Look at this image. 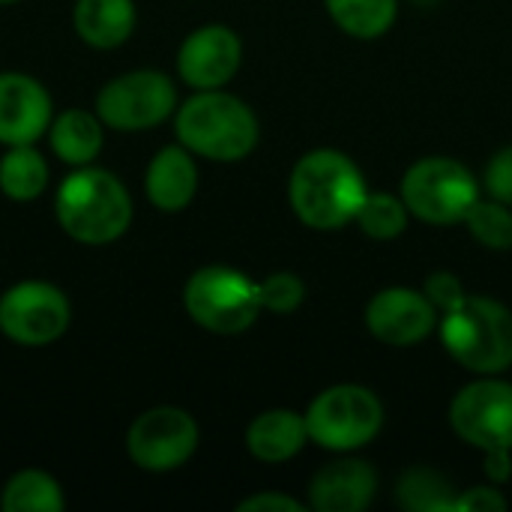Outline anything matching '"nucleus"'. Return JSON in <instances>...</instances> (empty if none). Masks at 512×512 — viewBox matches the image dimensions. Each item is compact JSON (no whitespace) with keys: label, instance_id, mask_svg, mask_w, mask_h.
<instances>
[{"label":"nucleus","instance_id":"nucleus-1","mask_svg":"<svg viewBox=\"0 0 512 512\" xmlns=\"http://www.w3.org/2000/svg\"><path fill=\"white\" fill-rule=\"evenodd\" d=\"M369 189L351 156L333 147L309 150L291 171L288 201L312 231H339L357 219Z\"/></svg>","mask_w":512,"mask_h":512},{"label":"nucleus","instance_id":"nucleus-2","mask_svg":"<svg viewBox=\"0 0 512 512\" xmlns=\"http://www.w3.org/2000/svg\"><path fill=\"white\" fill-rule=\"evenodd\" d=\"M135 207L126 183L96 165L75 168L54 195V219L66 237L84 246H108L132 225Z\"/></svg>","mask_w":512,"mask_h":512},{"label":"nucleus","instance_id":"nucleus-3","mask_svg":"<svg viewBox=\"0 0 512 512\" xmlns=\"http://www.w3.org/2000/svg\"><path fill=\"white\" fill-rule=\"evenodd\" d=\"M177 141L210 162H240L258 144V117L255 111L234 93L219 90H195L174 111Z\"/></svg>","mask_w":512,"mask_h":512},{"label":"nucleus","instance_id":"nucleus-4","mask_svg":"<svg viewBox=\"0 0 512 512\" xmlns=\"http://www.w3.org/2000/svg\"><path fill=\"white\" fill-rule=\"evenodd\" d=\"M441 342L474 375H501L512 366V312L480 294H465L441 315Z\"/></svg>","mask_w":512,"mask_h":512},{"label":"nucleus","instance_id":"nucleus-5","mask_svg":"<svg viewBox=\"0 0 512 512\" xmlns=\"http://www.w3.org/2000/svg\"><path fill=\"white\" fill-rule=\"evenodd\" d=\"M453 432L486 456V477L507 483L512 477V384L486 375L462 387L450 405Z\"/></svg>","mask_w":512,"mask_h":512},{"label":"nucleus","instance_id":"nucleus-6","mask_svg":"<svg viewBox=\"0 0 512 512\" xmlns=\"http://www.w3.org/2000/svg\"><path fill=\"white\" fill-rule=\"evenodd\" d=\"M183 309L201 330L216 336H237L258 321L264 306L255 279L237 267L210 264L186 279Z\"/></svg>","mask_w":512,"mask_h":512},{"label":"nucleus","instance_id":"nucleus-7","mask_svg":"<svg viewBox=\"0 0 512 512\" xmlns=\"http://www.w3.org/2000/svg\"><path fill=\"white\" fill-rule=\"evenodd\" d=\"M306 426L312 444L333 453H351L378 438L384 426V405L369 387L336 384L312 399Z\"/></svg>","mask_w":512,"mask_h":512},{"label":"nucleus","instance_id":"nucleus-8","mask_svg":"<svg viewBox=\"0 0 512 512\" xmlns=\"http://www.w3.org/2000/svg\"><path fill=\"white\" fill-rule=\"evenodd\" d=\"M177 87L159 69H132L105 81L93 111L114 132H144L162 126L177 111Z\"/></svg>","mask_w":512,"mask_h":512},{"label":"nucleus","instance_id":"nucleus-9","mask_svg":"<svg viewBox=\"0 0 512 512\" xmlns=\"http://www.w3.org/2000/svg\"><path fill=\"white\" fill-rule=\"evenodd\" d=\"M480 198L474 174L447 156L414 162L402 177V201L426 225H459Z\"/></svg>","mask_w":512,"mask_h":512},{"label":"nucleus","instance_id":"nucleus-10","mask_svg":"<svg viewBox=\"0 0 512 512\" xmlns=\"http://www.w3.org/2000/svg\"><path fill=\"white\" fill-rule=\"evenodd\" d=\"M69 324L72 303L54 282L24 279L0 294V333L21 348L54 345Z\"/></svg>","mask_w":512,"mask_h":512},{"label":"nucleus","instance_id":"nucleus-11","mask_svg":"<svg viewBox=\"0 0 512 512\" xmlns=\"http://www.w3.org/2000/svg\"><path fill=\"white\" fill-rule=\"evenodd\" d=\"M198 441L201 432L189 411L159 405L132 420L126 432V453L132 465L147 474H171L195 456Z\"/></svg>","mask_w":512,"mask_h":512},{"label":"nucleus","instance_id":"nucleus-12","mask_svg":"<svg viewBox=\"0 0 512 512\" xmlns=\"http://www.w3.org/2000/svg\"><path fill=\"white\" fill-rule=\"evenodd\" d=\"M240 60V36L225 24H204L183 39L177 51V75L192 90H219L237 75Z\"/></svg>","mask_w":512,"mask_h":512},{"label":"nucleus","instance_id":"nucleus-13","mask_svg":"<svg viewBox=\"0 0 512 512\" xmlns=\"http://www.w3.org/2000/svg\"><path fill=\"white\" fill-rule=\"evenodd\" d=\"M435 303L414 288H384L366 306L369 333L393 348H411L429 339L438 327Z\"/></svg>","mask_w":512,"mask_h":512},{"label":"nucleus","instance_id":"nucleus-14","mask_svg":"<svg viewBox=\"0 0 512 512\" xmlns=\"http://www.w3.org/2000/svg\"><path fill=\"white\" fill-rule=\"evenodd\" d=\"M54 102L45 84L27 72H0V144H36L48 135Z\"/></svg>","mask_w":512,"mask_h":512},{"label":"nucleus","instance_id":"nucleus-15","mask_svg":"<svg viewBox=\"0 0 512 512\" xmlns=\"http://www.w3.org/2000/svg\"><path fill=\"white\" fill-rule=\"evenodd\" d=\"M378 492V474L369 462L339 459L324 465L309 483V507L315 512H360Z\"/></svg>","mask_w":512,"mask_h":512},{"label":"nucleus","instance_id":"nucleus-16","mask_svg":"<svg viewBox=\"0 0 512 512\" xmlns=\"http://www.w3.org/2000/svg\"><path fill=\"white\" fill-rule=\"evenodd\" d=\"M147 201L162 213H180L192 204L198 192V165L195 153H189L180 141L156 150L144 171Z\"/></svg>","mask_w":512,"mask_h":512},{"label":"nucleus","instance_id":"nucleus-17","mask_svg":"<svg viewBox=\"0 0 512 512\" xmlns=\"http://www.w3.org/2000/svg\"><path fill=\"white\" fill-rule=\"evenodd\" d=\"M309 444L306 414L273 408L258 414L246 429V450L264 465H282Z\"/></svg>","mask_w":512,"mask_h":512},{"label":"nucleus","instance_id":"nucleus-18","mask_svg":"<svg viewBox=\"0 0 512 512\" xmlns=\"http://www.w3.org/2000/svg\"><path fill=\"white\" fill-rule=\"evenodd\" d=\"M135 24V0H75L72 9V27L78 39L96 51H111L129 42Z\"/></svg>","mask_w":512,"mask_h":512},{"label":"nucleus","instance_id":"nucleus-19","mask_svg":"<svg viewBox=\"0 0 512 512\" xmlns=\"http://www.w3.org/2000/svg\"><path fill=\"white\" fill-rule=\"evenodd\" d=\"M102 144H105V123L99 120L96 111L66 108L54 114L48 126V147L69 168L93 165L96 156L102 153Z\"/></svg>","mask_w":512,"mask_h":512},{"label":"nucleus","instance_id":"nucleus-20","mask_svg":"<svg viewBox=\"0 0 512 512\" xmlns=\"http://www.w3.org/2000/svg\"><path fill=\"white\" fill-rule=\"evenodd\" d=\"M48 159L36 150V144H18L6 147L0 156V192L9 201L30 204L36 201L48 186Z\"/></svg>","mask_w":512,"mask_h":512},{"label":"nucleus","instance_id":"nucleus-21","mask_svg":"<svg viewBox=\"0 0 512 512\" xmlns=\"http://www.w3.org/2000/svg\"><path fill=\"white\" fill-rule=\"evenodd\" d=\"M63 507L66 498L60 483L39 468H24L12 474L0 495L3 512H60Z\"/></svg>","mask_w":512,"mask_h":512},{"label":"nucleus","instance_id":"nucleus-22","mask_svg":"<svg viewBox=\"0 0 512 512\" xmlns=\"http://www.w3.org/2000/svg\"><path fill=\"white\" fill-rule=\"evenodd\" d=\"M330 18L354 39H378L396 21V0H324Z\"/></svg>","mask_w":512,"mask_h":512},{"label":"nucleus","instance_id":"nucleus-23","mask_svg":"<svg viewBox=\"0 0 512 512\" xmlns=\"http://www.w3.org/2000/svg\"><path fill=\"white\" fill-rule=\"evenodd\" d=\"M396 501L399 507L408 512H441L456 510V492L453 486L426 468H414L408 471L399 486H396Z\"/></svg>","mask_w":512,"mask_h":512},{"label":"nucleus","instance_id":"nucleus-24","mask_svg":"<svg viewBox=\"0 0 512 512\" xmlns=\"http://www.w3.org/2000/svg\"><path fill=\"white\" fill-rule=\"evenodd\" d=\"M411 210L402 201V195H390V192H369L363 207L357 210V225L366 237L372 240H393L408 228Z\"/></svg>","mask_w":512,"mask_h":512},{"label":"nucleus","instance_id":"nucleus-25","mask_svg":"<svg viewBox=\"0 0 512 512\" xmlns=\"http://www.w3.org/2000/svg\"><path fill=\"white\" fill-rule=\"evenodd\" d=\"M465 225L468 231L474 234V240L486 249H495V252H507L512 249V207L504 201H483L477 198L474 207L468 210L465 216Z\"/></svg>","mask_w":512,"mask_h":512},{"label":"nucleus","instance_id":"nucleus-26","mask_svg":"<svg viewBox=\"0 0 512 512\" xmlns=\"http://www.w3.org/2000/svg\"><path fill=\"white\" fill-rule=\"evenodd\" d=\"M258 294H261V306L267 312L276 315H288L294 309H300V303L306 300V285L297 273H270L267 279L258 282Z\"/></svg>","mask_w":512,"mask_h":512},{"label":"nucleus","instance_id":"nucleus-27","mask_svg":"<svg viewBox=\"0 0 512 512\" xmlns=\"http://www.w3.org/2000/svg\"><path fill=\"white\" fill-rule=\"evenodd\" d=\"M483 183H486V189H489V195L495 201H504V204L512 207V144L504 147V150H498L489 159Z\"/></svg>","mask_w":512,"mask_h":512},{"label":"nucleus","instance_id":"nucleus-28","mask_svg":"<svg viewBox=\"0 0 512 512\" xmlns=\"http://www.w3.org/2000/svg\"><path fill=\"white\" fill-rule=\"evenodd\" d=\"M423 294H426V297L435 303V309L444 315V312H450L453 306H459V303H462L465 288H462L459 276H453V273H447V270H438V273H432V276L426 279Z\"/></svg>","mask_w":512,"mask_h":512},{"label":"nucleus","instance_id":"nucleus-29","mask_svg":"<svg viewBox=\"0 0 512 512\" xmlns=\"http://www.w3.org/2000/svg\"><path fill=\"white\" fill-rule=\"evenodd\" d=\"M486 510V512H501L507 510V498L498 492V489H489V486H474L468 489L465 495H456V510Z\"/></svg>","mask_w":512,"mask_h":512},{"label":"nucleus","instance_id":"nucleus-30","mask_svg":"<svg viewBox=\"0 0 512 512\" xmlns=\"http://www.w3.org/2000/svg\"><path fill=\"white\" fill-rule=\"evenodd\" d=\"M306 507L297 498L276 495V492H261L237 504V512H303Z\"/></svg>","mask_w":512,"mask_h":512},{"label":"nucleus","instance_id":"nucleus-31","mask_svg":"<svg viewBox=\"0 0 512 512\" xmlns=\"http://www.w3.org/2000/svg\"><path fill=\"white\" fill-rule=\"evenodd\" d=\"M0 3H18V0H0Z\"/></svg>","mask_w":512,"mask_h":512}]
</instances>
